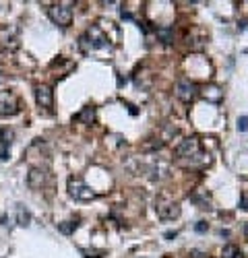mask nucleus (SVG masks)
<instances>
[{
  "label": "nucleus",
  "instance_id": "13",
  "mask_svg": "<svg viewBox=\"0 0 248 258\" xmlns=\"http://www.w3.org/2000/svg\"><path fill=\"white\" fill-rule=\"evenodd\" d=\"M29 221H31V215H29V211L25 209V207H17V223L19 225H29Z\"/></svg>",
  "mask_w": 248,
  "mask_h": 258
},
{
  "label": "nucleus",
  "instance_id": "15",
  "mask_svg": "<svg viewBox=\"0 0 248 258\" xmlns=\"http://www.w3.org/2000/svg\"><path fill=\"white\" fill-rule=\"evenodd\" d=\"M238 131H242V133L248 131V118H240L238 120Z\"/></svg>",
  "mask_w": 248,
  "mask_h": 258
},
{
  "label": "nucleus",
  "instance_id": "8",
  "mask_svg": "<svg viewBox=\"0 0 248 258\" xmlns=\"http://www.w3.org/2000/svg\"><path fill=\"white\" fill-rule=\"evenodd\" d=\"M0 41H3V46L9 48V50H15L19 46V29L15 25H9L3 29L0 33Z\"/></svg>",
  "mask_w": 248,
  "mask_h": 258
},
{
  "label": "nucleus",
  "instance_id": "18",
  "mask_svg": "<svg viewBox=\"0 0 248 258\" xmlns=\"http://www.w3.org/2000/svg\"><path fill=\"white\" fill-rule=\"evenodd\" d=\"M0 79H3V77H0Z\"/></svg>",
  "mask_w": 248,
  "mask_h": 258
},
{
  "label": "nucleus",
  "instance_id": "12",
  "mask_svg": "<svg viewBox=\"0 0 248 258\" xmlns=\"http://www.w3.org/2000/svg\"><path fill=\"white\" fill-rule=\"evenodd\" d=\"M221 258H244V252L234 244H227L221 250Z\"/></svg>",
  "mask_w": 248,
  "mask_h": 258
},
{
  "label": "nucleus",
  "instance_id": "5",
  "mask_svg": "<svg viewBox=\"0 0 248 258\" xmlns=\"http://www.w3.org/2000/svg\"><path fill=\"white\" fill-rule=\"evenodd\" d=\"M35 103L41 107V110H52V105H54V93L50 89V85H37L35 87Z\"/></svg>",
  "mask_w": 248,
  "mask_h": 258
},
{
  "label": "nucleus",
  "instance_id": "17",
  "mask_svg": "<svg viewBox=\"0 0 248 258\" xmlns=\"http://www.w3.org/2000/svg\"><path fill=\"white\" fill-rule=\"evenodd\" d=\"M246 238H248V227H246Z\"/></svg>",
  "mask_w": 248,
  "mask_h": 258
},
{
  "label": "nucleus",
  "instance_id": "10",
  "mask_svg": "<svg viewBox=\"0 0 248 258\" xmlns=\"http://www.w3.org/2000/svg\"><path fill=\"white\" fill-rule=\"evenodd\" d=\"M87 37H89V46L91 48H101V46H106V41H108V37L99 31V27H91L87 31Z\"/></svg>",
  "mask_w": 248,
  "mask_h": 258
},
{
  "label": "nucleus",
  "instance_id": "14",
  "mask_svg": "<svg viewBox=\"0 0 248 258\" xmlns=\"http://www.w3.org/2000/svg\"><path fill=\"white\" fill-rule=\"evenodd\" d=\"M77 120H79V122H85V124H91V122L95 120V110H93V107H85V110H83V112L77 116Z\"/></svg>",
  "mask_w": 248,
  "mask_h": 258
},
{
  "label": "nucleus",
  "instance_id": "7",
  "mask_svg": "<svg viewBox=\"0 0 248 258\" xmlns=\"http://www.w3.org/2000/svg\"><path fill=\"white\" fill-rule=\"evenodd\" d=\"M199 139L197 137H191V139H184L180 141V145L176 147V155L178 157H197L199 155Z\"/></svg>",
  "mask_w": 248,
  "mask_h": 258
},
{
  "label": "nucleus",
  "instance_id": "2",
  "mask_svg": "<svg viewBox=\"0 0 248 258\" xmlns=\"http://www.w3.org/2000/svg\"><path fill=\"white\" fill-rule=\"evenodd\" d=\"M69 195L75 201H91V199H95V192L79 178H71L69 180Z\"/></svg>",
  "mask_w": 248,
  "mask_h": 258
},
{
  "label": "nucleus",
  "instance_id": "4",
  "mask_svg": "<svg viewBox=\"0 0 248 258\" xmlns=\"http://www.w3.org/2000/svg\"><path fill=\"white\" fill-rule=\"evenodd\" d=\"M19 112V99L13 91H0V116H15Z\"/></svg>",
  "mask_w": 248,
  "mask_h": 258
},
{
  "label": "nucleus",
  "instance_id": "6",
  "mask_svg": "<svg viewBox=\"0 0 248 258\" xmlns=\"http://www.w3.org/2000/svg\"><path fill=\"white\" fill-rule=\"evenodd\" d=\"M176 97H178L180 101H184V103L193 101V99L197 97V85H195L193 81H189V79L178 81V83H176Z\"/></svg>",
  "mask_w": 248,
  "mask_h": 258
},
{
  "label": "nucleus",
  "instance_id": "1",
  "mask_svg": "<svg viewBox=\"0 0 248 258\" xmlns=\"http://www.w3.org/2000/svg\"><path fill=\"white\" fill-rule=\"evenodd\" d=\"M48 15H50V19L54 21L56 25H60V27H69L71 23H73V9H71V5H52L50 9H48Z\"/></svg>",
  "mask_w": 248,
  "mask_h": 258
},
{
  "label": "nucleus",
  "instance_id": "16",
  "mask_svg": "<svg viewBox=\"0 0 248 258\" xmlns=\"http://www.w3.org/2000/svg\"><path fill=\"white\" fill-rule=\"evenodd\" d=\"M197 231H205V225H203V221H199V225H197Z\"/></svg>",
  "mask_w": 248,
  "mask_h": 258
},
{
  "label": "nucleus",
  "instance_id": "11",
  "mask_svg": "<svg viewBox=\"0 0 248 258\" xmlns=\"http://www.w3.org/2000/svg\"><path fill=\"white\" fill-rule=\"evenodd\" d=\"M13 131L11 128H3L0 131V139H3V151H0V155H3V159H9V151H11V145H13Z\"/></svg>",
  "mask_w": 248,
  "mask_h": 258
},
{
  "label": "nucleus",
  "instance_id": "3",
  "mask_svg": "<svg viewBox=\"0 0 248 258\" xmlns=\"http://www.w3.org/2000/svg\"><path fill=\"white\" fill-rule=\"evenodd\" d=\"M155 213H157V217L163 219V221H174V219L180 217V205L174 203V201L161 199V201H157V205H155Z\"/></svg>",
  "mask_w": 248,
  "mask_h": 258
},
{
  "label": "nucleus",
  "instance_id": "9",
  "mask_svg": "<svg viewBox=\"0 0 248 258\" xmlns=\"http://www.w3.org/2000/svg\"><path fill=\"white\" fill-rule=\"evenodd\" d=\"M44 184H46V171L41 167H31L27 174V186L31 190H39Z\"/></svg>",
  "mask_w": 248,
  "mask_h": 258
}]
</instances>
